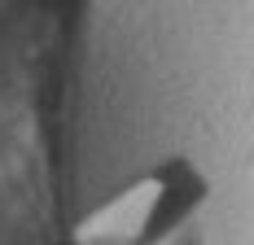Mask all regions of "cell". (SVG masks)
Listing matches in <instances>:
<instances>
[{"mask_svg": "<svg viewBox=\"0 0 254 245\" xmlns=\"http://www.w3.org/2000/svg\"><path fill=\"white\" fill-rule=\"evenodd\" d=\"M210 201V175L189 153L136 171L75 219V245H167Z\"/></svg>", "mask_w": 254, "mask_h": 245, "instance_id": "obj_1", "label": "cell"}]
</instances>
